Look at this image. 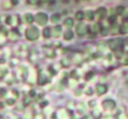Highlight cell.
<instances>
[{
	"label": "cell",
	"instance_id": "1",
	"mask_svg": "<svg viewBox=\"0 0 128 119\" xmlns=\"http://www.w3.org/2000/svg\"><path fill=\"white\" fill-rule=\"evenodd\" d=\"M25 35H26V40H28L30 41L36 40L37 39L39 38V36H40V30L36 26H32L26 30Z\"/></svg>",
	"mask_w": 128,
	"mask_h": 119
},
{
	"label": "cell",
	"instance_id": "2",
	"mask_svg": "<svg viewBox=\"0 0 128 119\" xmlns=\"http://www.w3.org/2000/svg\"><path fill=\"white\" fill-rule=\"evenodd\" d=\"M34 20L40 26H46L48 22V16L45 12H38L35 15Z\"/></svg>",
	"mask_w": 128,
	"mask_h": 119
},
{
	"label": "cell",
	"instance_id": "3",
	"mask_svg": "<svg viewBox=\"0 0 128 119\" xmlns=\"http://www.w3.org/2000/svg\"><path fill=\"white\" fill-rule=\"evenodd\" d=\"M89 31V27L83 22H79L75 26V33L78 36H84Z\"/></svg>",
	"mask_w": 128,
	"mask_h": 119
},
{
	"label": "cell",
	"instance_id": "4",
	"mask_svg": "<svg viewBox=\"0 0 128 119\" xmlns=\"http://www.w3.org/2000/svg\"><path fill=\"white\" fill-rule=\"evenodd\" d=\"M106 14H107V10H106L104 7L98 8V9H97V11H96V12H95V15L98 18H100V19H102V18H105Z\"/></svg>",
	"mask_w": 128,
	"mask_h": 119
},
{
	"label": "cell",
	"instance_id": "5",
	"mask_svg": "<svg viewBox=\"0 0 128 119\" xmlns=\"http://www.w3.org/2000/svg\"><path fill=\"white\" fill-rule=\"evenodd\" d=\"M52 31V35L55 38H59V37L62 35V26H55L54 28L51 29Z\"/></svg>",
	"mask_w": 128,
	"mask_h": 119
},
{
	"label": "cell",
	"instance_id": "6",
	"mask_svg": "<svg viewBox=\"0 0 128 119\" xmlns=\"http://www.w3.org/2000/svg\"><path fill=\"white\" fill-rule=\"evenodd\" d=\"M103 107L105 110H112L115 107V103L113 101H112V100H105V101L103 102Z\"/></svg>",
	"mask_w": 128,
	"mask_h": 119
},
{
	"label": "cell",
	"instance_id": "7",
	"mask_svg": "<svg viewBox=\"0 0 128 119\" xmlns=\"http://www.w3.org/2000/svg\"><path fill=\"white\" fill-rule=\"evenodd\" d=\"M96 91H97V94L98 95H104V93H106V91H107V87L104 84H98L96 87Z\"/></svg>",
	"mask_w": 128,
	"mask_h": 119
},
{
	"label": "cell",
	"instance_id": "8",
	"mask_svg": "<svg viewBox=\"0 0 128 119\" xmlns=\"http://www.w3.org/2000/svg\"><path fill=\"white\" fill-rule=\"evenodd\" d=\"M84 18L87 19L89 21H91L94 19L95 18V12L93 11H90V10H88V11H84Z\"/></svg>",
	"mask_w": 128,
	"mask_h": 119
},
{
	"label": "cell",
	"instance_id": "9",
	"mask_svg": "<svg viewBox=\"0 0 128 119\" xmlns=\"http://www.w3.org/2000/svg\"><path fill=\"white\" fill-rule=\"evenodd\" d=\"M74 38V33L71 31L70 29L67 30L65 33H64L63 34V39L65 40H71L72 39Z\"/></svg>",
	"mask_w": 128,
	"mask_h": 119
},
{
	"label": "cell",
	"instance_id": "10",
	"mask_svg": "<svg viewBox=\"0 0 128 119\" xmlns=\"http://www.w3.org/2000/svg\"><path fill=\"white\" fill-rule=\"evenodd\" d=\"M24 20L26 24H32L34 21V17L31 13H26L24 15Z\"/></svg>",
	"mask_w": 128,
	"mask_h": 119
},
{
	"label": "cell",
	"instance_id": "11",
	"mask_svg": "<svg viewBox=\"0 0 128 119\" xmlns=\"http://www.w3.org/2000/svg\"><path fill=\"white\" fill-rule=\"evenodd\" d=\"M63 24L68 29H70V28L73 27V26H74V19L71 18H67L66 19L64 20Z\"/></svg>",
	"mask_w": 128,
	"mask_h": 119
},
{
	"label": "cell",
	"instance_id": "12",
	"mask_svg": "<svg viewBox=\"0 0 128 119\" xmlns=\"http://www.w3.org/2000/svg\"><path fill=\"white\" fill-rule=\"evenodd\" d=\"M42 35L45 39H49L52 36V31L51 28L49 27H45L42 31Z\"/></svg>",
	"mask_w": 128,
	"mask_h": 119
},
{
	"label": "cell",
	"instance_id": "13",
	"mask_svg": "<svg viewBox=\"0 0 128 119\" xmlns=\"http://www.w3.org/2000/svg\"><path fill=\"white\" fill-rule=\"evenodd\" d=\"M50 20H51V22L54 23V24H57V23L60 22L61 20V15L58 14V13H55V14H53L51 16Z\"/></svg>",
	"mask_w": 128,
	"mask_h": 119
},
{
	"label": "cell",
	"instance_id": "14",
	"mask_svg": "<svg viewBox=\"0 0 128 119\" xmlns=\"http://www.w3.org/2000/svg\"><path fill=\"white\" fill-rule=\"evenodd\" d=\"M119 32L122 34H126L128 33V23H124L121 25L120 28H119Z\"/></svg>",
	"mask_w": 128,
	"mask_h": 119
},
{
	"label": "cell",
	"instance_id": "15",
	"mask_svg": "<svg viewBox=\"0 0 128 119\" xmlns=\"http://www.w3.org/2000/svg\"><path fill=\"white\" fill-rule=\"evenodd\" d=\"M99 30H100V28H99V26L97 24H93L90 26V33H97Z\"/></svg>",
	"mask_w": 128,
	"mask_h": 119
},
{
	"label": "cell",
	"instance_id": "16",
	"mask_svg": "<svg viewBox=\"0 0 128 119\" xmlns=\"http://www.w3.org/2000/svg\"><path fill=\"white\" fill-rule=\"evenodd\" d=\"M75 18H76L77 20L82 21V19L84 18V13H83V11H76V12H75Z\"/></svg>",
	"mask_w": 128,
	"mask_h": 119
},
{
	"label": "cell",
	"instance_id": "17",
	"mask_svg": "<svg viewBox=\"0 0 128 119\" xmlns=\"http://www.w3.org/2000/svg\"><path fill=\"white\" fill-rule=\"evenodd\" d=\"M124 11H125V8L123 6H118L116 8V13L118 15H122L124 13Z\"/></svg>",
	"mask_w": 128,
	"mask_h": 119
},
{
	"label": "cell",
	"instance_id": "18",
	"mask_svg": "<svg viewBox=\"0 0 128 119\" xmlns=\"http://www.w3.org/2000/svg\"><path fill=\"white\" fill-rule=\"evenodd\" d=\"M41 75H42V78L40 76H39V83H40V84H44L47 81V77L46 75H43V74H42Z\"/></svg>",
	"mask_w": 128,
	"mask_h": 119
},
{
	"label": "cell",
	"instance_id": "19",
	"mask_svg": "<svg viewBox=\"0 0 128 119\" xmlns=\"http://www.w3.org/2000/svg\"><path fill=\"white\" fill-rule=\"evenodd\" d=\"M100 33H101V34L102 35H104V36H105V35H107L108 34V33H109V31H108V29L105 27V26H102V27L100 28Z\"/></svg>",
	"mask_w": 128,
	"mask_h": 119
},
{
	"label": "cell",
	"instance_id": "20",
	"mask_svg": "<svg viewBox=\"0 0 128 119\" xmlns=\"http://www.w3.org/2000/svg\"><path fill=\"white\" fill-rule=\"evenodd\" d=\"M11 3L12 5H17L18 4V0H11Z\"/></svg>",
	"mask_w": 128,
	"mask_h": 119
},
{
	"label": "cell",
	"instance_id": "21",
	"mask_svg": "<svg viewBox=\"0 0 128 119\" xmlns=\"http://www.w3.org/2000/svg\"><path fill=\"white\" fill-rule=\"evenodd\" d=\"M127 45H128V39H127Z\"/></svg>",
	"mask_w": 128,
	"mask_h": 119
}]
</instances>
